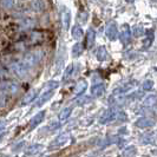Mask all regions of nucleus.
Instances as JSON below:
<instances>
[{
    "mask_svg": "<svg viewBox=\"0 0 157 157\" xmlns=\"http://www.w3.org/2000/svg\"><path fill=\"white\" fill-rule=\"evenodd\" d=\"M30 6L34 12H44L46 10V1L45 0H32Z\"/></svg>",
    "mask_w": 157,
    "mask_h": 157,
    "instance_id": "20e7f679",
    "label": "nucleus"
},
{
    "mask_svg": "<svg viewBox=\"0 0 157 157\" xmlns=\"http://www.w3.org/2000/svg\"><path fill=\"white\" fill-rule=\"evenodd\" d=\"M104 91H105V86H104V84H96L92 86L91 89V94L94 97H101L103 94H104Z\"/></svg>",
    "mask_w": 157,
    "mask_h": 157,
    "instance_id": "9d476101",
    "label": "nucleus"
},
{
    "mask_svg": "<svg viewBox=\"0 0 157 157\" xmlns=\"http://www.w3.org/2000/svg\"><path fill=\"white\" fill-rule=\"evenodd\" d=\"M136 85H137V83L136 82H130V83H128V84H125L124 86L119 87V89H117L116 91H115V94H126V92H129V91H131L134 87H136Z\"/></svg>",
    "mask_w": 157,
    "mask_h": 157,
    "instance_id": "6e6552de",
    "label": "nucleus"
},
{
    "mask_svg": "<svg viewBox=\"0 0 157 157\" xmlns=\"http://www.w3.org/2000/svg\"><path fill=\"white\" fill-rule=\"evenodd\" d=\"M152 87H154V82H152V80H145V82H144V84H143V90L150 91V90H152Z\"/></svg>",
    "mask_w": 157,
    "mask_h": 157,
    "instance_id": "aec40b11",
    "label": "nucleus"
},
{
    "mask_svg": "<svg viewBox=\"0 0 157 157\" xmlns=\"http://www.w3.org/2000/svg\"><path fill=\"white\" fill-rule=\"evenodd\" d=\"M154 124H155V122H154L151 118H148V117H142V118H140L138 121L135 122V125L138 126V128H142V129H144V128H150V126H152Z\"/></svg>",
    "mask_w": 157,
    "mask_h": 157,
    "instance_id": "423d86ee",
    "label": "nucleus"
},
{
    "mask_svg": "<svg viewBox=\"0 0 157 157\" xmlns=\"http://www.w3.org/2000/svg\"><path fill=\"white\" fill-rule=\"evenodd\" d=\"M52 96V91H48V92H46V94H43V97L40 98V101H39V104H43V103H45Z\"/></svg>",
    "mask_w": 157,
    "mask_h": 157,
    "instance_id": "5701e85b",
    "label": "nucleus"
},
{
    "mask_svg": "<svg viewBox=\"0 0 157 157\" xmlns=\"http://www.w3.org/2000/svg\"><path fill=\"white\" fill-rule=\"evenodd\" d=\"M106 37L110 40H116L117 38V26L115 21H111L106 27Z\"/></svg>",
    "mask_w": 157,
    "mask_h": 157,
    "instance_id": "39448f33",
    "label": "nucleus"
},
{
    "mask_svg": "<svg viewBox=\"0 0 157 157\" xmlns=\"http://www.w3.org/2000/svg\"><path fill=\"white\" fill-rule=\"evenodd\" d=\"M144 33H145V31H144L142 27H135V31H134L135 37H141Z\"/></svg>",
    "mask_w": 157,
    "mask_h": 157,
    "instance_id": "b1692460",
    "label": "nucleus"
},
{
    "mask_svg": "<svg viewBox=\"0 0 157 157\" xmlns=\"http://www.w3.org/2000/svg\"><path fill=\"white\" fill-rule=\"evenodd\" d=\"M62 21H63V27L64 30H69V27H70V21H71V13L69 10H64L63 14H62Z\"/></svg>",
    "mask_w": 157,
    "mask_h": 157,
    "instance_id": "0eeeda50",
    "label": "nucleus"
},
{
    "mask_svg": "<svg viewBox=\"0 0 157 157\" xmlns=\"http://www.w3.org/2000/svg\"><path fill=\"white\" fill-rule=\"evenodd\" d=\"M83 36H84V31H83V29L80 26L77 25V26H75L72 29V37L76 40H80L83 38Z\"/></svg>",
    "mask_w": 157,
    "mask_h": 157,
    "instance_id": "ddd939ff",
    "label": "nucleus"
},
{
    "mask_svg": "<svg viewBox=\"0 0 157 157\" xmlns=\"http://www.w3.org/2000/svg\"><path fill=\"white\" fill-rule=\"evenodd\" d=\"M86 87H87V83L86 82H84V80H82V82H79L78 84H77L75 92H76V94H82L85 90H86Z\"/></svg>",
    "mask_w": 157,
    "mask_h": 157,
    "instance_id": "4468645a",
    "label": "nucleus"
},
{
    "mask_svg": "<svg viewBox=\"0 0 157 157\" xmlns=\"http://www.w3.org/2000/svg\"><path fill=\"white\" fill-rule=\"evenodd\" d=\"M0 5L2 6L4 8H6V10H10V8L13 7V0H1L0 1Z\"/></svg>",
    "mask_w": 157,
    "mask_h": 157,
    "instance_id": "6ab92c4d",
    "label": "nucleus"
},
{
    "mask_svg": "<svg viewBox=\"0 0 157 157\" xmlns=\"http://www.w3.org/2000/svg\"><path fill=\"white\" fill-rule=\"evenodd\" d=\"M156 104H157V96H155V94L148 96V97L144 99V102H143V105H144L145 108H152V106H155Z\"/></svg>",
    "mask_w": 157,
    "mask_h": 157,
    "instance_id": "f8f14e48",
    "label": "nucleus"
},
{
    "mask_svg": "<svg viewBox=\"0 0 157 157\" xmlns=\"http://www.w3.org/2000/svg\"><path fill=\"white\" fill-rule=\"evenodd\" d=\"M125 119L126 115L123 111L117 110L115 108H111V109H108L106 111H104V113L101 116L99 122L102 124H108V123L115 122V121H125Z\"/></svg>",
    "mask_w": 157,
    "mask_h": 157,
    "instance_id": "f257e3e1",
    "label": "nucleus"
},
{
    "mask_svg": "<svg viewBox=\"0 0 157 157\" xmlns=\"http://www.w3.org/2000/svg\"><path fill=\"white\" fill-rule=\"evenodd\" d=\"M126 1H129V2H134L135 0H126Z\"/></svg>",
    "mask_w": 157,
    "mask_h": 157,
    "instance_id": "393cba45",
    "label": "nucleus"
},
{
    "mask_svg": "<svg viewBox=\"0 0 157 157\" xmlns=\"http://www.w3.org/2000/svg\"><path fill=\"white\" fill-rule=\"evenodd\" d=\"M36 94H37V92H36L34 90H33V91H31L30 94H27V96H26V98L24 99V104H25V103L31 102L32 99H34V97H36Z\"/></svg>",
    "mask_w": 157,
    "mask_h": 157,
    "instance_id": "412c9836",
    "label": "nucleus"
},
{
    "mask_svg": "<svg viewBox=\"0 0 157 157\" xmlns=\"http://www.w3.org/2000/svg\"><path fill=\"white\" fill-rule=\"evenodd\" d=\"M94 40H96V32L94 29H89L86 34V46L87 48H91L94 45Z\"/></svg>",
    "mask_w": 157,
    "mask_h": 157,
    "instance_id": "1a4fd4ad",
    "label": "nucleus"
},
{
    "mask_svg": "<svg viewBox=\"0 0 157 157\" xmlns=\"http://www.w3.org/2000/svg\"><path fill=\"white\" fill-rule=\"evenodd\" d=\"M71 112H72V109H71V108H66V109H64V110L60 112V115H59V119H62V121L66 119V118L71 115Z\"/></svg>",
    "mask_w": 157,
    "mask_h": 157,
    "instance_id": "a211bd4d",
    "label": "nucleus"
},
{
    "mask_svg": "<svg viewBox=\"0 0 157 157\" xmlns=\"http://www.w3.org/2000/svg\"><path fill=\"white\" fill-rule=\"evenodd\" d=\"M44 56H45L44 51H41V50H34V51H31V52H29V53L25 55V57H24L23 60H21V63L29 70V69L36 66L37 64L39 63L40 60L44 58Z\"/></svg>",
    "mask_w": 157,
    "mask_h": 157,
    "instance_id": "f03ea898",
    "label": "nucleus"
},
{
    "mask_svg": "<svg viewBox=\"0 0 157 157\" xmlns=\"http://www.w3.org/2000/svg\"><path fill=\"white\" fill-rule=\"evenodd\" d=\"M72 71H73V65H70V66H67V69H66L65 73H64V77H63L64 80L69 79V77H70L71 73H72Z\"/></svg>",
    "mask_w": 157,
    "mask_h": 157,
    "instance_id": "4be33fe9",
    "label": "nucleus"
},
{
    "mask_svg": "<svg viewBox=\"0 0 157 157\" xmlns=\"http://www.w3.org/2000/svg\"><path fill=\"white\" fill-rule=\"evenodd\" d=\"M136 152H137V150L135 148L134 145H130V147H128L124 151H123V157H134L136 155Z\"/></svg>",
    "mask_w": 157,
    "mask_h": 157,
    "instance_id": "2eb2a0df",
    "label": "nucleus"
},
{
    "mask_svg": "<svg viewBox=\"0 0 157 157\" xmlns=\"http://www.w3.org/2000/svg\"><path fill=\"white\" fill-rule=\"evenodd\" d=\"M96 57H97V59H98L99 62L108 60V58H109V55H108V52H106L105 47H104V46L99 47V48L97 50V52H96Z\"/></svg>",
    "mask_w": 157,
    "mask_h": 157,
    "instance_id": "9b49d317",
    "label": "nucleus"
},
{
    "mask_svg": "<svg viewBox=\"0 0 157 157\" xmlns=\"http://www.w3.org/2000/svg\"><path fill=\"white\" fill-rule=\"evenodd\" d=\"M155 111H156V113H157V106H156V108H155Z\"/></svg>",
    "mask_w": 157,
    "mask_h": 157,
    "instance_id": "a878e982",
    "label": "nucleus"
},
{
    "mask_svg": "<svg viewBox=\"0 0 157 157\" xmlns=\"http://www.w3.org/2000/svg\"><path fill=\"white\" fill-rule=\"evenodd\" d=\"M145 36H147V43H144V47H149L151 45V43H152V40H154V32L149 30V31L145 32Z\"/></svg>",
    "mask_w": 157,
    "mask_h": 157,
    "instance_id": "f3484780",
    "label": "nucleus"
},
{
    "mask_svg": "<svg viewBox=\"0 0 157 157\" xmlns=\"http://www.w3.org/2000/svg\"><path fill=\"white\" fill-rule=\"evenodd\" d=\"M119 38H121L123 44H129L130 43V40H131V31H130V26L128 24H124L122 26Z\"/></svg>",
    "mask_w": 157,
    "mask_h": 157,
    "instance_id": "7ed1b4c3",
    "label": "nucleus"
},
{
    "mask_svg": "<svg viewBox=\"0 0 157 157\" xmlns=\"http://www.w3.org/2000/svg\"><path fill=\"white\" fill-rule=\"evenodd\" d=\"M83 48H84V45H83L82 43H77V44L73 46V48H72V55L77 57V56H79L83 52Z\"/></svg>",
    "mask_w": 157,
    "mask_h": 157,
    "instance_id": "dca6fc26",
    "label": "nucleus"
}]
</instances>
